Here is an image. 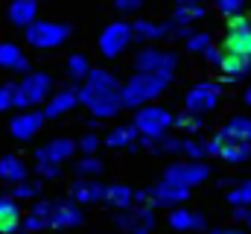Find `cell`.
Masks as SVG:
<instances>
[{"instance_id":"1f68e13d","label":"cell","mask_w":251,"mask_h":234,"mask_svg":"<svg viewBox=\"0 0 251 234\" xmlns=\"http://www.w3.org/2000/svg\"><path fill=\"white\" fill-rule=\"evenodd\" d=\"M173 126H176V129H181V132H187V135H196V132H201V129H204V120H201L199 115L181 112L178 117H173Z\"/></svg>"},{"instance_id":"d4e9b609","label":"cell","mask_w":251,"mask_h":234,"mask_svg":"<svg viewBox=\"0 0 251 234\" xmlns=\"http://www.w3.org/2000/svg\"><path fill=\"white\" fill-rule=\"evenodd\" d=\"M137 141V129L131 126V123H126V126H114L108 135H105V146H111V149H123L128 144H134Z\"/></svg>"},{"instance_id":"83f0119b","label":"cell","mask_w":251,"mask_h":234,"mask_svg":"<svg viewBox=\"0 0 251 234\" xmlns=\"http://www.w3.org/2000/svg\"><path fill=\"white\" fill-rule=\"evenodd\" d=\"M204 18V6L201 3H178V9H176V15H173V24H196V21H201Z\"/></svg>"},{"instance_id":"d6986e66","label":"cell","mask_w":251,"mask_h":234,"mask_svg":"<svg viewBox=\"0 0 251 234\" xmlns=\"http://www.w3.org/2000/svg\"><path fill=\"white\" fill-rule=\"evenodd\" d=\"M76 103H79L76 88H64V91H59V94H50V97H47V106H44V117H47V120L62 117V115H67Z\"/></svg>"},{"instance_id":"603a6c76","label":"cell","mask_w":251,"mask_h":234,"mask_svg":"<svg viewBox=\"0 0 251 234\" xmlns=\"http://www.w3.org/2000/svg\"><path fill=\"white\" fill-rule=\"evenodd\" d=\"M102 202H108V205H111V208H117V211H126V208H131V205H134V190H131V187H126V184H108V187H105Z\"/></svg>"},{"instance_id":"d590c367","label":"cell","mask_w":251,"mask_h":234,"mask_svg":"<svg viewBox=\"0 0 251 234\" xmlns=\"http://www.w3.org/2000/svg\"><path fill=\"white\" fill-rule=\"evenodd\" d=\"M213 3H216V9H219L222 15H228V18H231V15H240V12L246 9V0H213Z\"/></svg>"},{"instance_id":"484cf974","label":"cell","mask_w":251,"mask_h":234,"mask_svg":"<svg viewBox=\"0 0 251 234\" xmlns=\"http://www.w3.org/2000/svg\"><path fill=\"white\" fill-rule=\"evenodd\" d=\"M222 50H225V53L251 56V29H243V32H228V35H225Z\"/></svg>"},{"instance_id":"7402d4cb","label":"cell","mask_w":251,"mask_h":234,"mask_svg":"<svg viewBox=\"0 0 251 234\" xmlns=\"http://www.w3.org/2000/svg\"><path fill=\"white\" fill-rule=\"evenodd\" d=\"M26 164H24V158H18V155H3L0 158V178L3 181H9V184H18V181H24L26 178Z\"/></svg>"},{"instance_id":"7bdbcfd3","label":"cell","mask_w":251,"mask_h":234,"mask_svg":"<svg viewBox=\"0 0 251 234\" xmlns=\"http://www.w3.org/2000/svg\"><path fill=\"white\" fill-rule=\"evenodd\" d=\"M201 56L207 58V61H210V64H216V67H219V61H222V53H219V50H216V47H213V44H210V47H207V50H204V53H201Z\"/></svg>"},{"instance_id":"74e56055","label":"cell","mask_w":251,"mask_h":234,"mask_svg":"<svg viewBox=\"0 0 251 234\" xmlns=\"http://www.w3.org/2000/svg\"><path fill=\"white\" fill-rule=\"evenodd\" d=\"M243 29H251V18L249 15H231L228 18V32H243Z\"/></svg>"},{"instance_id":"30bf717a","label":"cell","mask_w":251,"mask_h":234,"mask_svg":"<svg viewBox=\"0 0 251 234\" xmlns=\"http://www.w3.org/2000/svg\"><path fill=\"white\" fill-rule=\"evenodd\" d=\"M149 199H152V208H176V205H181V202L190 199V187L164 178L161 184L149 187Z\"/></svg>"},{"instance_id":"bcb514c9","label":"cell","mask_w":251,"mask_h":234,"mask_svg":"<svg viewBox=\"0 0 251 234\" xmlns=\"http://www.w3.org/2000/svg\"><path fill=\"white\" fill-rule=\"evenodd\" d=\"M246 106H251V85L246 88Z\"/></svg>"},{"instance_id":"52a82bcc","label":"cell","mask_w":251,"mask_h":234,"mask_svg":"<svg viewBox=\"0 0 251 234\" xmlns=\"http://www.w3.org/2000/svg\"><path fill=\"white\" fill-rule=\"evenodd\" d=\"M178 56L173 50H161V47H143L134 56V70L137 73H176Z\"/></svg>"},{"instance_id":"f546056e","label":"cell","mask_w":251,"mask_h":234,"mask_svg":"<svg viewBox=\"0 0 251 234\" xmlns=\"http://www.w3.org/2000/svg\"><path fill=\"white\" fill-rule=\"evenodd\" d=\"M88 73H91V61L82 56V53H73V56L67 58V76L73 82H85Z\"/></svg>"},{"instance_id":"ba28073f","label":"cell","mask_w":251,"mask_h":234,"mask_svg":"<svg viewBox=\"0 0 251 234\" xmlns=\"http://www.w3.org/2000/svg\"><path fill=\"white\" fill-rule=\"evenodd\" d=\"M131 38H134V35H131V24L114 21V24H108V27L102 29V35H100V53L105 58H117L126 47H128Z\"/></svg>"},{"instance_id":"4316f807","label":"cell","mask_w":251,"mask_h":234,"mask_svg":"<svg viewBox=\"0 0 251 234\" xmlns=\"http://www.w3.org/2000/svg\"><path fill=\"white\" fill-rule=\"evenodd\" d=\"M219 158L225 164H243L251 158V144H222Z\"/></svg>"},{"instance_id":"8fae6325","label":"cell","mask_w":251,"mask_h":234,"mask_svg":"<svg viewBox=\"0 0 251 234\" xmlns=\"http://www.w3.org/2000/svg\"><path fill=\"white\" fill-rule=\"evenodd\" d=\"M44 112H35V109H24L21 115H15L9 120V132H12V138L15 141H32L38 132H41V126H44Z\"/></svg>"},{"instance_id":"2e32d148","label":"cell","mask_w":251,"mask_h":234,"mask_svg":"<svg viewBox=\"0 0 251 234\" xmlns=\"http://www.w3.org/2000/svg\"><path fill=\"white\" fill-rule=\"evenodd\" d=\"M219 138L225 144H251V117H231L222 129H219Z\"/></svg>"},{"instance_id":"b9f144b4","label":"cell","mask_w":251,"mask_h":234,"mask_svg":"<svg viewBox=\"0 0 251 234\" xmlns=\"http://www.w3.org/2000/svg\"><path fill=\"white\" fill-rule=\"evenodd\" d=\"M234 220H240V223H249L251 226V205H240V208H234Z\"/></svg>"},{"instance_id":"4dcf8cb0","label":"cell","mask_w":251,"mask_h":234,"mask_svg":"<svg viewBox=\"0 0 251 234\" xmlns=\"http://www.w3.org/2000/svg\"><path fill=\"white\" fill-rule=\"evenodd\" d=\"M228 202H231V208H240V205H251V178L246 181H240V184H234L231 190H228Z\"/></svg>"},{"instance_id":"8d00e7d4","label":"cell","mask_w":251,"mask_h":234,"mask_svg":"<svg viewBox=\"0 0 251 234\" xmlns=\"http://www.w3.org/2000/svg\"><path fill=\"white\" fill-rule=\"evenodd\" d=\"M100 144H102V141H100V138H97L94 132H88V135H85V138H82V141L76 144V149H82L85 155H94V152L100 149Z\"/></svg>"},{"instance_id":"7a4b0ae2","label":"cell","mask_w":251,"mask_h":234,"mask_svg":"<svg viewBox=\"0 0 251 234\" xmlns=\"http://www.w3.org/2000/svg\"><path fill=\"white\" fill-rule=\"evenodd\" d=\"M173 85V73H134L126 85H120L123 109H140L161 97Z\"/></svg>"},{"instance_id":"9a60e30c","label":"cell","mask_w":251,"mask_h":234,"mask_svg":"<svg viewBox=\"0 0 251 234\" xmlns=\"http://www.w3.org/2000/svg\"><path fill=\"white\" fill-rule=\"evenodd\" d=\"M82 211H79V205H73V202H56L53 205V214H50V229H56V232H62V229H76V226H82Z\"/></svg>"},{"instance_id":"44dd1931","label":"cell","mask_w":251,"mask_h":234,"mask_svg":"<svg viewBox=\"0 0 251 234\" xmlns=\"http://www.w3.org/2000/svg\"><path fill=\"white\" fill-rule=\"evenodd\" d=\"M173 32V21L170 24H155V21H134L131 24V35L137 41H158V38H170Z\"/></svg>"},{"instance_id":"ee69618b","label":"cell","mask_w":251,"mask_h":234,"mask_svg":"<svg viewBox=\"0 0 251 234\" xmlns=\"http://www.w3.org/2000/svg\"><path fill=\"white\" fill-rule=\"evenodd\" d=\"M210 234H246V232H240V229H213Z\"/></svg>"},{"instance_id":"8992f818","label":"cell","mask_w":251,"mask_h":234,"mask_svg":"<svg viewBox=\"0 0 251 234\" xmlns=\"http://www.w3.org/2000/svg\"><path fill=\"white\" fill-rule=\"evenodd\" d=\"M219 103H222V85H219V82H213V79L196 82L187 94H184V112L199 115V117L216 112V106H219Z\"/></svg>"},{"instance_id":"60d3db41","label":"cell","mask_w":251,"mask_h":234,"mask_svg":"<svg viewBox=\"0 0 251 234\" xmlns=\"http://www.w3.org/2000/svg\"><path fill=\"white\" fill-rule=\"evenodd\" d=\"M140 6H143V0H114V9H117V12H123V15L137 12Z\"/></svg>"},{"instance_id":"5bb4252c","label":"cell","mask_w":251,"mask_h":234,"mask_svg":"<svg viewBox=\"0 0 251 234\" xmlns=\"http://www.w3.org/2000/svg\"><path fill=\"white\" fill-rule=\"evenodd\" d=\"M219 73L228 82H240L251 73V56H240V53H225L222 50V61H219Z\"/></svg>"},{"instance_id":"f1b7e54d","label":"cell","mask_w":251,"mask_h":234,"mask_svg":"<svg viewBox=\"0 0 251 234\" xmlns=\"http://www.w3.org/2000/svg\"><path fill=\"white\" fill-rule=\"evenodd\" d=\"M181 146H184V138H167V135H161V138L152 141L149 149H152L155 155H178Z\"/></svg>"},{"instance_id":"e0dca14e","label":"cell","mask_w":251,"mask_h":234,"mask_svg":"<svg viewBox=\"0 0 251 234\" xmlns=\"http://www.w3.org/2000/svg\"><path fill=\"white\" fill-rule=\"evenodd\" d=\"M6 18L12 27H29L35 18H38V0H12L9 9H6Z\"/></svg>"},{"instance_id":"ab89813d","label":"cell","mask_w":251,"mask_h":234,"mask_svg":"<svg viewBox=\"0 0 251 234\" xmlns=\"http://www.w3.org/2000/svg\"><path fill=\"white\" fill-rule=\"evenodd\" d=\"M35 173L41 176V178H59V173H62V164H44V161H38Z\"/></svg>"},{"instance_id":"4fadbf2b","label":"cell","mask_w":251,"mask_h":234,"mask_svg":"<svg viewBox=\"0 0 251 234\" xmlns=\"http://www.w3.org/2000/svg\"><path fill=\"white\" fill-rule=\"evenodd\" d=\"M70 196H73V202H79V205H94V202H102L105 187H102L97 178H85V176H79V178L70 184Z\"/></svg>"},{"instance_id":"f6af8a7d","label":"cell","mask_w":251,"mask_h":234,"mask_svg":"<svg viewBox=\"0 0 251 234\" xmlns=\"http://www.w3.org/2000/svg\"><path fill=\"white\" fill-rule=\"evenodd\" d=\"M128 234H149V229H131Z\"/></svg>"},{"instance_id":"ac0fdd59","label":"cell","mask_w":251,"mask_h":234,"mask_svg":"<svg viewBox=\"0 0 251 234\" xmlns=\"http://www.w3.org/2000/svg\"><path fill=\"white\" fill-rule=\"evenodd\" d=\"M170 229L173 232H201L204 229V217L199 211H190V208H173L170 214Z\"/></svg>"},{"instance_id":"277c9868","label":"cell","mask_w":251,"mask_h":234,"mask_svg":"<svg viewBox=\"0 0 251 234\" xmlns=\"http://www.w3.org/2000/svg\"><path fill=\"white\" fill-rule=\"evenodd\" d=\"M26 44L35 47V50H53V47H62L70 35V27L67 24H59V21H32L26 29Z\"/></svg>"},{"instance_id":"cb8c5ba5","label":"cell","mask_w":251,"mask_h":234,"mask_svg":"<svg viewBox=\"0 0 251 234\" xmlns=\"http://www.w3.org/2000/svg\"><path fill=\"white\" fill-rule=\"evenodd\" d=\"M0 67H6V70H26L29 61L21 53L18 44H0Z\"/></svg>"},{"instance_id":"6da1fadb","label":"cell","mask_w":251,"mask_h":234,"mask_svg":"<svg viewBox=\"0 0 251 234\" xmlns=\"http://www.w3.org/2000/svg\"><path fill=\"white\" fill-rule=\"evenodd\" d=\"M79 103L100 120L117 117L123 112V97H120V82L114 73L102 70V67H91V73L85 76L82 88H76Z\"/></svg>"},{"instance_id":"d6a6232c","label":"cell","mask_w":251,"mask_h":234,"mask_svg":"<svg viewBox=\"0 0 251 234\" xmlns=\"http://www.w3.org/2000/svg\"><path fill=\"white\" fill-rule=\"evenodd\" d=\"M102 170H105V164H102L97 155H85V158L76 164V173L85 176V178H94V176H100Z\"/></svg>"},{"instance_id":"7c38bea8","label":"cell","mask_w":251,"mask_h":234,"mask_svg":"<svg viewBox=\"0 0 251 234\" xmlns=\"http://www.w3.org/2000/svg\"><path fill=\"white\" fill-rule=\"evenodd\" d=\"M73 152H76V141H70V138H56V141L44 144L41 149H35V164H38V161H44V164H64V161L73 158Z\"/></svg>"},{"instance_id":"e575fe53","label":"cell","mask_w":251,"mask_h":234,"mask_svg":"<svg viewBox=\"0 0 251 234\" xmlns=\"http://www.w3.org/2000/svg\"><path fill=\"white\" fill-rule=\"evenodd\" d=\"M210 44H213V41H210V35H207V32H193V35L187 38V50H190V53H204Z\"/></svg>"},{"instance_id":"9c48e42d","label":"cell","mask_w":251,"mask_h":234,"mask_svg":"<svg viewBox=\"0 0 251 234\" xmlns=\"http://www.w3.org/2000/svg\"><path fill=\"white\" fill-rule=\"evenodd\" d=\"M207 176H210V167L204 164V161H176V164H170L167 167V173L164 178H170V181H178V184H187V187H196V184H201V181H207Z\"/></svg>"},{"instance_id":"3957f363","label":"cell","mask_w":251,"mask_h":234,"mask_svg":"<svg viewBox=\"0 0 251 234\" xmlns=\"http://www.w3.org/2000/svg\"><path fill=\"white\" fill-rule=\"evenodd\" d=\"M131 126L137 129L140 138H161L167 135V129H173V112L164 109V106H155V103H146L140 109H134L131 117Z\"/></svg>"},{"instance_id":"836d02e7","label":"cell","mask_w":251,"mask_h":234,"mask_svg":"<svg viewBox=\"0 0 251 234\" xmlns=\"http://www.w3.org/2000/svg\"><path fill=\"white\" fill-rule=\"evenodd\" d=\"M38 190H41V184H38V181H26V178H24V181H18V184H15L12 196H15V199H35V196H38Z\"/></svg>"},{"instance_id":"5b68a950","label":"cell","mask_w":251,"mask_h":234,"mask_svg":"<svg viewBox=\"0 0 251 234\" xmlns=\"http://www.w3.org/2000/svg\"><path fill=\"white\" fill-rule=\"evenodd\" d=\"M53 94V79L47 73H26L15 85V106L18 109H35Z\"/></svg>"},{"instance_id":"7dc6e473","label":"cell","mask_w":251,"mask_h":234,"mask_svg":"<svg viewBox=\"0 0 251 234\" xmlns=\"http://www.w3.org/2000/svg\"><path fill=\"white\" fill-rule=\"evenodd\" d=\"M178 3H201V0H178Z\"/></svg>"},{"instance_id":"ffe728a7","label":"cell","mask_w":251,"mask_h":234,"mask_svg":"<svg viewBox=\"0 0 251 234\" xmlns=\"http://www.w3.org/2000/svg\"><path fill=\"white\" fill-rule=\"evenodd\" d=\"M21 229V208L15 196H0V234H15Z\"/></svg>"},{"instance_id":"f35d334b","label":"cell","mask_w":251,"mask_h":234,"mask_svg":"<svg viewBox=\"0 0 251 234\" xmlns=\"http://www.w3.org/2000/svg\"><path fill=\"white\" fill-rule=\"evenodd\" d=\"M15 106V85H0V112Z\"/></svg>"}]
</instances>
